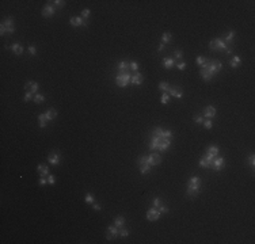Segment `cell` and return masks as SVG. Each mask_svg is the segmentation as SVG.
Segmentation results:
<instances>
[{"instance_id":"obj_28","label":"cell","mask_w":255,"mask_h":244,"mask_svg":"<svg viewBox=\"0 0 255 244\" xmlns=\"http://www.w3.org/2000/svg\"><path fill=\"white\" fill-rule=\"evenodd\" d=\"M172 41V34L171 33H168V31H166V33H163L162 34V44H170V42Z\"/></svg>"},{"instance_id":"obj_3","label":"cell","mask_w":255,"mask_h":244,"mask_svg":"<svg viewBox=\"0 0 255 244\" xmlns=\"http://www.w3.org/2000/svg\"><path fill=\"white\" fill-rule=\"evenodd\" d=\"M218 153H220V148H218L217 145H209L208 148H206L205 155L199 159V167L209 168L210 164H212V161L218 156Z\"/></svg>"},{"instance_id":"obj_46","label":"cell","mask_w":255,"mask_h":244,"mask_svg":"<svg viewBox=\"0 0 255 244\" xmlns=\"http://www.w3.org/2000/svg\"><path fill=\"white\" fill-rule=\"evenodd\" d=\"M46 178H48V185H52V186H53L54 183H56V176H54V175H50V174H49V175H48Z\"/></svg>"},{"instance_id":"obj_23","label":"cell","mask_w":255,"mask_h":244,"mask_svg":"<svg viewBox=\"0 0 255 244\" xmlns=\"http://www.w3.org/2000/svg\"><path fill=\"white\" fill-rule=\"evenodd\" d=\"M240 64H242V60H240V57H239V56H233L232 58H231V61H229L231 68H235V69L240 67Z\"/></svg>"},{"instance_id":"obj_6","label":"cell","mask_w":255,"mask_h":244,"mask_svg":"<svg viewBox=\"0 0 255 244\" xmlns=\"http://www.w3.org/2000/svg\"><path fill=\"white\" fill-rule=\"evenodd\" d=\"M130 79H132V75L129 72H125V73H118L115 76V84L118 87H126L128 84H130Z\"/></svg>"},{"instance_id":"obj_38","label":"cell","mask_w":255,"mask_h":244,"mask_svg":"<svg viewBox=\"0 0 255 244\" xmlns=\"http://www.w3.org/2000/svg\"><path fill=\"white\" fill-rule=\"evenodd\" d=\"M162 198H159V197H155L153 198V201H152V206L153 207H159L160 205H162Z\"/></svg>"},{"instance_id":"obj_50","label":"cell","mask_w":255,"mask_h":244,"mask_svg":"<svg viewBox=\"0 0 255 244\" xmlns=\"http://www.w3.org/2000/svg\"><path fill=\"white\" fill-rule=\"evenodd\" d=\"M92 209L95 210V212H101V210H102V207H101V205H99V203L94 202V203H92Z\"/></svg>"},{"instance_id":"obj_32","label":"cell","mask_w":255,"mask_h":244,"mask_svg":"<svg viewBox=\"0 0 255 244\" xmlns=\"http://www.w3.org/2000/svg\"><path fill=\"white\" fill-rule=\"evenodd\" d=\"M33 101H34L37 104H41V103H44V102H45V96L42 95V94H35Z\"/></svg>"},{"instance_id":"obj_44","label":"cell","mask_w":255,"mask_h":244,"mask_svg":"<svg viewBox=\"0 0 255 244\" xmlns=\"http://www.w3.org/2000/svg\"><path fill=\"white\" fill-rule=\"evenodd\" d=\"M202 125H204L206 129H212V128H213V122H212V119H204V123H202Z\"/></svg>"},{"instance_id":"obj_40","label":"cell","mask_w":255,"mask_h":244,"mask_svg":"<svg viewBox=\"0 0 255 244\" xmlns=\"http://www.w3.org/2000/svg\"><path fill=\"white\" fill-rule=\"evenodd\" d=\"M205 61H206V58L204 56H197V58H196V62L197 64L199 65V67H201V65H204L205 64Z\"/></svg>"},{"instance_id":"obj_16","label":"cell","mask_w":255,"mask_h":244,"mask_svg":"<svg viewBox=\"0 0 255 244\" xmlns=\"http://www.w3.org/2000/svg\"><path fill=\"white\" fill-rule=\"evenodd\" d=\"M69 23H71L72 27H80V26L87 27V26H88V22H86V20H84L81 16H74V18H71V19H69Z\"/></svg>"},{"instance_id":"obj_12","label":"cell","mask_w":255,"mask_h":244,"mask_svg":"<svg viewBox=\"0 0 255 244\" xmlns=\"http://www.w3.org/2000/svg\"><path fill=\"white\" fill-rule=\"evenodd\" d=\"M160 216H162V213L157 210V207H149L148 209V212H147V220L148 221H157V220L160 218Z\"/></svg>"},{"instance_id":"obj_39","label":"cell","mask_w":255,"mask_h":244,"mask_svg":"<svg viewBox=\"0 0 255 244\" xmlns=\"http://www.w3.org/2000/svg\"><path fill=\"white\" fill-rule=\"evenodd\" d=\"M157 210H159V212H160V213H162V214H167V213H168V212H170V209H168V207H167V206H166V205H163V203H162V205H160V206H159V207H157Z\"/></svg>"},{"instance_id":"obj_41","label":"cell","mask_w":255,"mask_h":244,"mask_svg":"<svg viewBox=\"0 0 255 244\" xmlns=\"http://www.w3.org/2000/svg\"><path fill=\"white\" fill-rule=\"evenodd\" d=\"M33 99H34V95H33L30 91H26V94H25V98H23V101H25V102H30V101H33Z\"/></svg>"},{"instance_id":"obj_13","label":"cell","mask_w":255,"mask_h":244,"mask_svg":"<svg viewBox=\"0 0 255 244\" xmlns=\"http://www.w3.org/2000/svg\"><path fill=\"white\" fill-rule=\"evenodd\" d=\"M210 167L213 168L214 171H221L224 167H225V159H224L223 156H217V157L212 161Z\"/></svg>"},{"instance_id":"obj_42","label":"cell","mask_w":255,"mask_h":244,"mask_svg":"<svg viewBox=\"0 0 255 244\" xmlns=\"http://www.w3.org/2000/svg\"><path fill=\"white\" fill-rule=\"evenodd\" d=\"M247 164L248 165H251V167L254 168V165H255V156L251 153L250 156H248V159H247Z\"/></svg>"},{"instance_id":"obj_51","label":"cell","mask_w":255,"mask_h":244,"mask_svg":"<svg viewBox=\"0 0 255 244\" xmlns=\"http://www.w3.org/2000/svg\"><path fill=\"white\" fill-rule=\"evenodd\" d=\"M5 33H7V31H5V27L3 26V23H2V25H0V34H2V35H4Z\"/></svg>"},{"instance_id":"obj_9","label":"cell","mask_w":255,"mask_h":244,"mask_svg":"<svg viewBox=\"0 0 255 244\" xmlns=\"http://www.w3.org/2000/svg\"><path fill=\"white\" fill-rule=\"evenodd\" d=\"M117 236H120V228L118 227H115V225H109L107 227V229H106V240H113L114 237H117Z\"/></svg>"},{"instance_id":"obj_43","label":"cell","mask_w":255,"mask_h":244,"mask_svg":"<svg viewBox=\"0 0 255 244\" xmlns=\"http://www.w3.org/2000/svg\"><path fill=\"white\" fill-rule=\"evenodd\" d=\"M175 65H177V68L179 69V71H185V69H186V62H185V61L175 62Z\"/></svg>"},{"instance_id":"obj_48","label":"cell","mask_w":255,"mask_h":244,"mask_svg":"<svg viewBox=\"0 0 255 244\" xmlns=\"http://www.w3.org/2000/svg\"><path fill=\"white\" fill-rule=\"evenodd\" d=\"M29 53L31 54V56H35V54H37V49H35V45H30V46H29Z\"/></svg>"},{"instance_id":"obj_29","label":"cell","mask_w":255,"mask_h":244,"mask_svg":"<svg viewBox=\"0 0 255 244\" xmlns=\"http://www.w3.org/2000/svg\"><path fill=\"white\" fill-rule=\"evenodd\" d=\"M39 90V84L37 81H30V90L29 91L31 92V94H37V91Z\"/></svg>"},{"instance_id":"obj_31","label":"cell","mask_w":255,"mask_h":244,"mask_svg":"<svg viewBox=\"0 0 255 244\" xmlns=\"http://www.w3.org/2000/svg\"><path fill=\"white\" fill-rule=\"evenodd\" d=\"M84 201H86L87 203H91L92 205L94 202H95V197H94L91 193H86V195H84Z\"/></svg>"},{"instance_id":"obj_26","label":"cell","mask_w":255,"mask_h":244,"mask_svg":"<svg viewBox=\"0 0 255 244\" xmlns=\"http://www.w3.org/2000/svg\"><path fill=\"white\" fill-rule=\"evenodd\" d=\"M125 217L124 216H117L114 218V225L115 227H118V228H122V227H125Z\"/></svg>"},{"instance_id":"obj_8","label":"cell","mask_w":255,"mask_h":244,"mask_svg":"<svg viewBox=\"0 0 255 244\" xmlns=\"http://www.w3.org/2000/svg\"><path fill=\"white\" fill-rule=\"evenodd\" d=\"M147 163L151 165V167H155V165H159L162 163V156H160L159 152H153L151 155L147 156Z\"/></svg>"},{"instance_id":"obj_27","label":"cell","mask_w":255,"mask_h":244,"mask_svg":"<svg viewBox=\"0 0 255 244\" xmlns=\"http://www.w3.org/2000/svg\"><path fill=\"white\" fill-rule=\"evenodd\" d=\"M48 122H49V121H48V118H46V115H45V113H44V114H39V115H38V125H39V128L44 129L45 126L48 125Z\"/></svg>"},{"instance_id":"obj_24","label":"cell","mask_w":255,"mask_h":244,"mask_svg":"<svg viewBox=\"0 0 255 244\" xmlns=\"http://www.w3.org/2000/svg\"><path fill=\"white\" fill-rule=\"evenodd\" d=\"M117 69L120 71V73H125L128 72V69H129V62L128 61H120L117 65Z\"/></svg>"},{"instance_id":"obj_15","label":"cell","mask_w":255,"mask_h":244,"mask_svg":"<svg viewBox=\"0 0 255 244\" xmlns=\"http://www.w3.org/2000/svg\"><path fill=\"white\" fill-rule=\"evenodd\" d=\"M60 160H61V156H60L59 150H53V152H50L49 156H48V161H49V164H52V165H59Z\"/></svg>"},{"instance_id":"obj_25","label":"cell","mask_w":255,"mask_h":244,"mask_svg":"<svg viewBox=\"0 0 255 244\" xmlns=\"http://www.w3.org/2000/svg\"><path fill=\"white\" fill-rule=\"evenodd\" d=\"M45 115H46L48 121H53L54 118L57 117V110L56 108H49V110H46V113H45Z\"/></svg>"},{"instance_id":"obj_1","label":"cell","mask_w":255,"mask_h":244,"mask_svg":"<svg viewBox=\"0 0 255 244\" xmlns=\"http://www.w3.org/2000/svg\"><path fill=\"white\" fill-rule=\"evenodd\" d=\"M163 130L162 128H155L151 133V141L148 144V148L155 152H166L167 149L171 147V140L170 138L163 137Z\"/></svg>"},{"instance_id":"obj_18","label":"cell","mask_w":255,"mask_h":244,"mask_svg":"<svg viewBox=\"0 0 255 244\" xmlns=\"http://www.w3.org/2000/svg\"><path fill=\"white\" fill-rule=\"evenodd\" d=\"M216 114H217V110H216V107H214V106H206L204 108V117H205L206 119L214 118V117H216Z\"/></svg>"},{"instance_id":"obj_30","label":"cell","mask_w":255,"mask_h":244,"mask_svg":"<svg viewBox=\"0 0 255 244\" xmlns=\"http://www.w3.org/2000/svg\"><path fill=\"white\" fill-rule=\"evenodd\" d=\"M157 87H159V90H160L162 92H168L170 84L167 83V81H160V83H159V86H157Z\"/></svg>"},{"instance_id":"obj_4","label":"cell","mask_w":255,"mask_h":244,"mask_svg":"<svg viewBox=\"0 0 255 244\" xmlns=\"http://www.w3.org/2000/svg\"><path fill=\"white\" fill-rule=\"evenodd\" d=\"M201 185L202 180L199 176L194 175L189 179V183H187V189H186V194L191 198H196L197 195L201 193Z\"/></svg>"},{"instance_id":"obj_10","label":"cell","mask_w":255,"mask_h":244,"mask_svg":"<svg viewBox=\"0 0 255 244\" xmlns=\"http://www.w3.org/2000/svg\"><path fill=\"white\" fill-rule=\"evenodd\" d=\"M42 16L45 18H52L54 16V14H56V7H54L53 4H52V2H49L48 4L44 5V8H42Z\"/></svg>"},{"instance_id":"obj_33","label":"cell","mask_w":255,"mask_h":244,"mask_svg":"<svg viewBox=\"0 0 255 244\" xmlns=\"http://www.w3.org/2000/svg\"><path fill=\"white\" fill-rule=\"evenodd\" d=\"M129 235H130V231L128 229V228H125V227L120 228V236L121 237H126V236H129Z\"/></svg>"},{"instance_id":"obj_19","label":"cell","mask_w":255,"mask_h":244,"mask_svg":"<svg viewBox=\"0 0 255 244\" xmlns=\"http://www.w3.org/2000/svg\"><path fill=\"white\" fill-rule=\"evenodd\" d=\"M142 81H144V76L140 72H135L132 75V79H130V84L132 86H140V84H142Z\"/></svg>"},{"instance_id":"obj_35","label":"cell","mask_w":255,"mask_h":244,"mask_svg":"<svg viewBox=\"0 0 255 244\" xmlns=\"http://www.w3.org/2000/svg\"><path fill=\"white\" fill-rule=\"evenodd\" d=\"M170 98H171V96H170L168 94H167V92H163L162 98H160V102H162L163 104H167V103L170 102Z\"/></svg>"},{"instance_id":"obj_17","label":"cell","mask_w":255,"mask_h":244,"mask_svg":"<svg viewBox=\"0 0 255 244\" xmlns=\"http://www.w3.org/2000/svg\"><path fill=\"white\" fill-rule=\"evenodd\" d=\"M3 26L5 27V31H7L8 34H14L15 33V26H14L13 18H5V20L3 22Z\"/></svg>"},{"instance_id":"obj_11","label":"cell","mask_w":255,"mask_h":244,"mask_svg":"<svg viewBox=\"0 0 255 244\" xmlns=\"http://www.w3.org/2000/svg\"><path fill=\"white\" fill-rule=\"evenodd\" d=\"M170 96H172V98H177V99H182L183 98V90L181 88V87H178V86H170V88H168V92H167Z\"/></svg>"},{"instance_id":"obj_45","label":"cell","mask_w":255,"mask_h":244,"mask_svg":"<svg viewBox=\"0 0 255 244\" xmlns=\"http://www.w3.org/2000/svg\"><path fill=\"white\" fill-rule=\"evenodd\" d=\"M183 57V52L182 50H175L174 52V60H181Z\"/></svg>"},{"instance_id":"obj_47","label":"cell","mask_w":255,"mask_h":244,"mask_svg":"<svg viewBox=\"0 0 255 244\" xmlns=\"http://www.w3.org/2000/svg\"><path fill=\"white\" fill-rule=\"evenodd\" d=\"M194 122H196L197 125H202V123H204V117H201V115H197L196 118H194Z\"/></svg>"},{"instance_id":"obj_52","label":"cell","mask_w":255,"mask_h":244,"mask_svg":"<svg viewBox=\"0 0 255 244\" xmlns=\"http://www.w3.org/2000/svg\"><path fill=\"white\" fill-rule=\"evenodd\" d=\"M164 48H166V45H164V44H160V45H159V48H157V52H163V50H164Z\"/></svg>"},{"instance_id":"obj_37","label":"cell","mask_w":255,"mask_h":244,"mask_svg":"<svg viewBox=\"0 0 255 244\" xmlns=\"http://www.w3.org/2000/svg\"><path fill=\"white\" fill-rule=\"evenodd\" d=\"M90 14H91L90 8H84V10L81 11V18H83V19H84V20H86V22H87V19H88Z\"/></svg>"},{"instance_id":"obj_5","label":"cell","mask_w":255,"mask_h":244,"mask_svg":"<svg viewBox=\"0 0 255 244\" xmlns=\"http://www.w3.org/2000/svg\"><path fill=\"white\" fill-rule=\"evenodd\" d=\"M209 48H210V50H214V52H225V53L228 49H231V48L227 46V44L223 41V38H214V40H212L209 42Z\"/></svg>"},{"instance_id":"obj_49","label":"cell","mask_w":255,"mask_h":244,"mask_svg":"<svg viewBox=\"0 0 255 244\" xmlns=\"http://www.w3.org/2000/svg\"><path fill=\"white\" fill-rule=\"evenodd\" d=\"M38 183H39V186H45V185H48V178L41 176V178H39V180H38Z\"/></svg>"},{"instance_id":"obj_14","label":"cell","mask_w":255,"mask_h":244,"mask_svg":"<svg viewBox=\"0 0 255 244\" xmlns=\"http://www.w3.org/2000/svg\"><path fill=\"white\" fill-rule=\"evenodd\" d=\"M235 38H236V31L235 30H229L228 33H225L223 37V41L227 44V46H232L233 44H235Z\"/></svg>"},{"instance_id":"obj_21","label":"cell","mask_w":255,"mask_h":244,"mask_svg":"<svg viewBox=\"0 0 255 244\" xmlns=\"http://www.w3.org/2000/svg\"><path fill=\"white\" fill-rule=\"evenodd\" d=\"M163 65L166 69H172L175 67V60L172 57H164L163 58Z\"/></svg>"},{"instance_id":"obj_7","label":"cell","mask_w":255,"mask_h":244,"mask_svg":"<svg viewBox=\"0 0 255 244\" xmlns=\"http://www.w3.org/2000/svg\"><path fill=\"white\" fill-rule=\"evenodd\" d=\"M137 164H138V168H140V172L142 174V175L148 174L151 170H152V167H151V165L147 163V156H141V157L137 160Z\"/></svg>"},{"instance_id":"obj_36","label":"cell","mask_w":255,"mask_h":244,"mask_svg":"<svg viewBox=\"0 0 255 244\" xmlns=\"http://www.w3.org/2000/svg\"><path fill=\"white\" fill-rule=\"evenodd\" d=\"M129 69H132L133 72H138V62L137 61H130L129 62Z\"/></svg>"},{"instance_id":"obj_22","label":"cell","mask_w":255,"mask_h":244,"mask_svg":"<svg viewBox=\"0 0 255 244\" xmlns=\"http://www.w3.org/2000/svg\"><path fill=\"white\" fill-rule=\"evenodd\" d=\"M37 171L39 172V175L41 176H48L49 175V167L45 164H38L37 165Z\"/></svg>"},{"instance_id":"obj_34","label":"cell","mask_w":255,"mask_h":244,"mask_svg":"<svg viewBox=\"0 0 255 244\" xmlns=\"http://www.w3.org/2000/svg\"><path fill=\"white\" fill-rule=\"evenodd\" d=\"M52 4L56 8H63L64 5H65V2H64V0H54V2H52Z\"/></svg>"},{"instance_id":"obj_20","label":"cell","mask_w":255,"mask_h":244,"mask_svg":"<svg viewBox=\"0 0 255 244\" xmlns=\"http://www.w3.org/2000/svg\"><path fill=\"white\" fill-rule=\"evenodd\" d=\"M5 49H11L14 52V54H16V56H22L23 54V46L19 44V42H15V44H13L11 46H5Z\"/></svg>"},{"instance_id":"obj_2","label":"cell","mask_w":255,"mask_h":244,"mask_svg":"<svg viewBox=\"0 0 255 244\" xmlns=\"http://www.w3.org/2000/svg\"><path fill=\"white\" fill-rule=\"evenodd\" d=\"M221 69H223V64L218 60H206L205 64L199 67V75L205 81H210L220 73Z\"/></svg>"}]
</instances>
